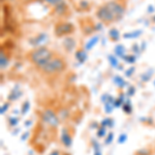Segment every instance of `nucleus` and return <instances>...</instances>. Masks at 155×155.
<instances>
[{
    "mask_svg": "<svg viewBox=\"0 0 155 155\" xmlns=\"http://www.w3.org/2000/svg\"><path fill=\"white\" fill-rule=\"evenodd\" d=\"M126 5L121 0H110L98 6L95 12L96 18L104 25H111L123 18Z\"/></svg>",
    "mask_w": 155,
    "mask_h": 155,
    "instance_id": "1",
    "label": "nucleus"
},
{
    "mask_svg": "<svg viewBox=\"0 0 155 155\" xmlns=\"http://www.w3.org/2000/svg\"><path fill=\"white\" fill-rule=\"evenodd\" d=\"M55 54H56V52H54L53 50H51L48 47L41 46L29 51L26 54V59L32 65H34L38 69L39 67L45 65Z\"/></svg>",
    "mask_w": 155,
    "mask_h": 155,
    "instance_id": "2",
    "label": "nucleus"
},
{
    "mask_svg": "<svg viewBox=\"0 0 155 155\" xmlns=\"http://www.w3.org/2000/svg\"><path fill=\"white\" fill-rule=\"evenodd\" d=\"M67 68V62L64 57L55 54L45 65L39 67L38 71L45 76H56L63 72Z\"/></svg>",
    "mask_w": 155,
    "mask_h": 155,
    "instance_id": "3",
    "label": "nucleus"
},
{
    "mask_svg": "<svg viewBox=\"0 0 155 155\" xmlns=\"http://www.w3.org/2000/svg\"><path fill=\"white\" fill-rule=\"evenodd\" d=\"M76 31V27L71 22L66 21H59L57 22L54 28V33L57 37H65L74 34Z\"/></svg>",
    "mask_w": 155,
    "mask_h": 155,
    "instance_id": "4",
    "label": "nucleus"
},
{
    "mask_svg": "<svg viewBox=\"0 0 155 155\" xmlns=\"http://www.w3.org/2000/svg\"><path fill=\"white\" fill-rule=\"evenodd\" d=\"M41 119L44 122L45 125L49 126L50 128H57L60 123L59 117L57 116V114L55 113L53 110L50 109H47L41 112Z\"/></svg>",
    "mask_w": 155,
    "mask_h": 155,
    "instance_id": "5",
    "label": "nucleus"
},
{
    "mask_svg": "<svg viewBox=\"0 0 155 155\" xmlns=\"http://www.w3.org/2000/svg\"><path fill=\"white\" fill-rule=\"evenodd\" d=\"M60 140H61V143L63 144V146L65 148H69L72 145V137L71 134V132L67 130L66 128L62 129L61 136H60Z\"/></svg>",
    "mask_w": 155,
    "mask_h": 155,
    "instance_id": "6",
    "label": "nucleus"
},
{
    "mask_svg": "<svg viewBox=\"0 0 155 155\" xmlns=\"http://www.w3.org/2000/svg\"><path fill=\"white\" fill-rule=\"evenodd\" d=\"M76 45L77 42L74 41V38H72L71 36H67L63 41V48L66 52H71L76 48Z\"/></svg>",
    "mask_w": 155,
    "mask_h": 155,
    "instance_id": "7",
    "label": "nucleus"
},
{
    "mask_svg": "<svg viewBox=\"0 0 155 155\" xmlns=\"http://www.w3.org/2000/svg\"><path fill=\"white\" fill-rule=\"evenodd\" d=\"M109 34H110V38H111L113 41H117L120 38V34H119L118 30L115 29V28L110 30V33Z\"/></svg>",
    "mask_w": 155,
    "mask_h": 155,
    "instance_id": "8",
    "label": "nucleus"
},
{
    "mask_svg": "<svg viewBox=\"0 0 155 155\" xmlns=\"http://www.w3.org/2000/svg\"><path fill=\"white\" fill-rule=\"evenodd\" d=\"M77 59L80 60L81 62H84V60L86 59V53L83 50H80V51L77 52Z\"/></svg>",
    "mask_w": 155,
    "mask_h": 155,
    "instance_id": "9",
    "label": "nucleus"
},
{
    "mask_svg": "<svg viewBox=\"0 0 155 155\" xmlns=\"http://www.w3.org/2000/svg\"><path fill=\"white\" fill-rule=\"evenodd\" d=\"M29 107H30V104L28 101H25L24 102V104L22 106V114H26V112L29 110Z\"/></svg>",
    "mask_w": 155,
    "mask_h": 155,
    "instance_id": "10",
    "label": "nucleus"
},
{
    "mask_svg": "<svg viewBox=\"0 0 155 155\" xmlns=\"http://www.w3.org/2000/svg\"><path fill=\"white\" fill-rule=\"evenodd\" d=\"M7 63H8V61L5 58V56H3V54H1V68L3 69L4 67H6Z\"/></svg>",
    "mask_w": 155,
    "mask_h": 155,
    "instance_id": "11",
    "label": "nucleus"
},
{
    "mask_svg": "<svg viewBox=\"0 0 155 155\" xmlns=\"http://www.w3.org/2000/svg\"><path fill=\"white\" fill-rule=\"evenodd\" d=\"M104 134H106V130H104V126H101V128H99L98 132H97V136L99 137H104Z\"/></svg>",
    "mask_w": 155,
    "mask_h": 155,
    "instance_id": "12",
    "label": "nucleus"
},
{
    "mask_svg": "<svg viewBox=\"0 0 155 155\" xmlns=\"http://www.w3.org/2000/svg\"><path fill=\"white\" fill-rule=\"evenodd\" d=\"M126 139H127V137H126V134H121V136L119 137V139H118V142H119V144H123L124 142L126 141Z\"/></svg>",
    "mask_w": 155,
    "mask_h": 155,
    "instance_id": "13",
    "label": "nucleus"
},
{
    "mask_svg": "<svg viewBox=\"0 0 155 155\" xmlns=\"http://www.w3.org/2000/svg\"><path fill=\"white\" fill-rule=\"evenodd\" d=\"M49 155H63V153L60 150H53L52 152H50Z\"/></svg>",
    "mask_w": 155,
    "mask_h": 155,
    "instance_id": "14",
    "label": "nucleus"
},
{
    "mask_svg": "<svg viewBox=\"0 0 155 155\" xmlns=\"http://www.w3.org/2000/svg\"><path fill=\"white\" fill-rule=\"evenodd\" d=\"M9 107V104H8V102H5V106H2L1 107V114L5 113L6 110H7V107Z\"/></svg>",
    "mask_w": 155,
    "mask_h": 155,
    "instance_id": "15",
    "label": "nucleus"
},
{
    "mask_svg": "<svg viewBox=\"0 0 155 155\" xmlns=\"http://www.w3.org/2000/svg\"><path fill=\"white\" fill-rule=\"evenodd\" d=\"M97 39H98V37H95V38H93V39H92V41H90V44H96V41H97ZM92 46H93V45H88V46H87L86 47V48L87 49H90V48H91V47Z\"/></svg>",
    "mask_w": 155,
    "mask_h": 155,
    "instance_id": "16",
    "label": "nucleus"
},
{
    "mask_svg": "<svg viewBox=\"0 0 155 155\" xmlns=\"http://www.w3.org/2000/svg\"><path fill=\"white\" fill-rule=\"evenodd\" d=\"M110 141H113V134H109V137H107V140L106 141V143H107V144H109V143H110Z\"/></svg>",
    "mask_w": 155,
    "mask_h": 155,
    "instance_id": "17",
    "label": "nucleus"
},
{
    "mask_svg": "<svg viewBox=\"0 0 155 155\" xmlns=\"http://www.w3.org/2000/svg\"><path fill=\"white\" fill-rule=\"evenodd\" d=\"M94 155H101V151H98V150H97V151H95V154Z\"/></svg>",
    "mask_w": 155,
    "mask_h": 155,
    "instance_id": "18",
    "label": "nucleus"
},
{
    "mask_svg": "<svg viewBox=\"0 0 155 155\" xmlns=\"http://www.w3.org/2000/svg\"><path fill=\"white\" fill-rule=\"evenodd\" d=\"M63 155H69V154H63Z\"/></svg>",
    "mask_w": 155,
    "mask_h": 155,
    "instance_id": "19",
    "label": "nucleus"
},
{
    "mask_svg": "<svg viewBox=\"0 0 155 155\" xmlns=\"http://www.w3.org/2000/svg\"><path fill=\"white\" fill-rule=\"evenodd\" d=\"M154 152H155V148H154Z\"/></svg>",
    "mask_w": 155,
    "mask_h": 155,
    "instance_id": "20",
    "label": "nucleus"
}]
</instances>
